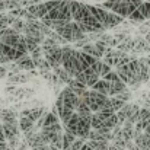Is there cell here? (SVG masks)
<instances>
[{"mask_svg":"<svg viewBox=\"0 0 150 150\" xmlns=\"http://www.w3.org/2000/svg\"><path fill=\"white\" fill-rule=\"evenodd\" d=\"M140 106L137 105V103H130V108H128V111H127V121H130V122H133L134 125H136V122L139 121V115H140Z\"/></svg>","mask_w":150,"mask_h":150,"instance_id":"9a60e30c","label":"cell"},{"mask_svg":"<svg viewBox=\"0 0 150 150\" xmlns=\"http://www.w3.org/2000/svg\"><path fill=\"white\" fill-rule=\"evenodd\" d=\"M91 89H93V91H96V92H100V93L109 96V83H108L105 79H99Z\"/></svg>","mask_w":150,"mask_h":150,"instance_id":"d6986e66","label":"cell"},{"mask_svg":"<svg viewBox=\"0 0 150 150\" xmlns=\"http://www.w3.org/2000/svg\"><path fill=\"white\" fill-rule=\"evenodd\" d=\"M28 146H29V144H28L26 142H25V143H21V144H19V147H18L16 150H28Z\"/></svg>","mask_w":150,"mask_h":150,"instance_id":"8d00e7d4","label":"cell"},{"mask_svg":"<svg viewBox=\"0 0 150 150\" xmlns=\"http://www.w3.org/2000/svg\"><path fill=\"white\" fill-rule=\"evenodd\" d=\"M76 139H77L76 134H73L70 131H64V134H63V150H69V147L74 143Z\"/></svg>","mask_w":150,"mask_h":150,"instance_id":"ffe728a7","label":"cell"},{"mask_svg":"<svg viewBox=\"0 0 150 150\" xmlns=\"http://www.w3.org/2000/svg\"><path fill=\"white\" fill-rule=\"evenodd\" d=\"M82 98H85L86 103H88L89 108L92 109V112H99L100 109L105 106V103L108 102V99H109L108 95H103V93L96 92V91H93V89L86 91V93H85Z\"/></svg>","mask_w":150,"mask_h":150,"instance_id":"7a4b0ae2","label":"cell"},{"mask_svg":"<svg viewBox=\"0 0 150 150\" xmlns=\"http://www.w3.org/2000/svg\"><path fill=\"white\" fill-rule=\"evenodd\" d=\"M57 100H60V102L66 103L67 106H70L71 109H74V111H76V106H77V102H79V96L71 91V88L66 86V88L61 91V93H58Z\"/></svg>","mask_w":150,"mask_h":150,"instance_id":"3957f363","label":"cell"},{"mask_svg":"<svg viewBox=\"0 0 150 150\" xmlns=\"http://www.w3.org/2000/svg\"><path fill=\"white\" fill-rule=\"evenodd\" d=\"M117 98H120V99L125 100V102H128V100L131 99V92H130V91L121 92V93H118V95H117Z\"/></svg>","mask_w":150,"mask_h":150,"instance_id":"d6a6232c","label":"cell"},{"mask_svg":"<svg viewBox=\"0 0 150 150\" xmlns=\"http://www.w3.org/2000/svg\"><path fill=\"white\" fill-rule=\"evenodd\" d=\"M100 66H102V61H100V60H98L95 64H92V66H91V69H92V70L99 76V77H100Z\"/></svg>","mask_w":150,"mask_h":150,"instance_id":"836d02e7","label":"cell"},{"mask_svg":"<svg viewBox=\"0 0 150 150\" xmlns=\"http://www.w3.org/2000/svg\"><path fill=\"white\" fill-rule=\"evenodd\" d=\"M55 106H57L58 117H60V120H61V122H63V124H66V122L73 117V114L76 112L74 109H71L70 106H67L66 103H63V102H60V100H57V102H55Z\"/></svg>","mask_w":150,"mask_h":150,"instance_id":"ba28073f","label":"cell"},{"mask_svg":"<svg viewBox=\"0 0 150 150\" xmlns=\"http://www.w3.org/2000/svg\"><path fill=\"white\" fill-rule=\"evenodd\" d=\"M1 142H6V136H4V131H3V128L0 127V143Z\"/></svg>","mask_w":150,"mask_h":150,"instance_id":"f35d334b","label":"cell"},{"mask_svg":"<svg viewBox=\"0 0 150 150\" xmlns=\"http://www.w3.org/2000/svg\"><path fill=\"white\" fill-rule=\"evenodd\" d=\"M134 142H136V144L140 147V150H147L150 147V134L146 133V131H143V133H140V134L134 139Z\"/></svg>","mask_w":150,"mask_h":150,"instance_id":"4fadbf2b","label":"cell"},{"mask_svg":"<svg viewBox=\"0 0 150 150\" xmlns=\"http://www.w3.org/2000/svg\"><path fill=\"white\" fill-rule=\"evenodd\" d=\"M26 38V48H28V52L31 54L32 51H35L38 47H41V44L38 41H35L34 38H29V37H25Z\"/></svg>","mask_w":150,"mask_h":150,"instance_id":"d4e9b609","label":"cell"},{"mask_svg":"<svg viewBox=\"0 0 150 150\" xmlns=\"http://www.w3.org/2000/svg\"><path fill=\"white\" fill-rule=\"evenodd\" d=\"M6 9H7L6 1H4V0H0V12H3V10H6Z\"/></svg>","mask_w":150,"mask_h":150,"instance_id":"74e56055","label":"cell"},{"mask_svg":"<svg viewBox=\"0 0 150 150\" xmlns=\"http://www.w3.org/2000/svg\"><path fill=\"white\" fill-rule=\"evenodd\" d=\"M1 128H3V131H4L6 140H10V139H13V137H19V134H21L19 122H18V124H6V122H3V124H1Z\"/></svg>","mask_w":150,"mask_h":150,"instance_id":"9c48e42d","label":"cell"},{"mask_svg":"<svg viewBox=\"0 0 150 150\" xmlns=\"http://www.w3.org/2000/svg\"><path fill=\"white\" fill-rule=\"evenodd\" d=\"M117 125H118V117H117V114L111 115L109 118H106V120L103 121V127H106V128H109V130H114Z\"/></svg>","mask_w":150,"mask_h":150,"instance_id":"603a6c76","label":"cell"},{"mask_svg":"<svg viewBox=\"0 0 150 150\" xmlns=\"http://www.w3.org/2000/svg\"><path fill=\"white\" fill-rule=\"evenodd\" d=\"M128 19H130V22H131V23H143L144 21H147V19L144 18V15H143L139 9H136V10L130 15V18H128Z\"/></svg>","mask_w":150,"mask_h":150,"instance_id":"44dd1931","label":"cell"},{"mask_svg":"<svg viewBox=\"0 0 150 150\" xmlns=\"http://www.w3.org/2000/svg\"><path fill=\"white\" fill-rule=\"evenodd\" d=\"M55 32L60 37H63L64 40H67V42H77V41L85 40L88 37V34H85L80 29V26L77 25V22H74V21H71V22L66 23L64 26L58 28Z\"/></svg>","mask_w":150,"mask_h":150,"instance_id":"6da1fadb","label":"cell"},{"mask_svg":"<svg viewBox=\"0 0 150 150\" xmlns=\"http://www.w3.org/2000/svg\"><path fill=\"white\" fill-rule=\"evenodd\" d=\"M86 140L88 139H83V137H77L76 140H74V143L69 147V150H80L83 147V144L86 143Z\"/></svg>","mask_w":150,"mask_h":150,"instance_id":"83f0119b","label":"cell"},{"mask_svg":"<svg viewBox=\"0 0 150 150\" xmlns=\"http://www.w3.org/2000/svg\"><path fill=\"white\" fill-rule=\"evenodd\" d=\"M13 29H16L19 34H22L23 32V29H25V26H26V21H23L22 18H16L15 19V22L10 25Z\"/></svg>","mask_w":150,"mask_h":150,"instance_id":"cb8c5ba5","label":"cell"},{"mask_svg":"<svg viewBox=\"0 0 150 150\" xmlns=\"http://www.w3.org/2000/svg\"><path fill=\"white\" fill-rule=\"evenodd\" d=\"M127 86H128V85H127V83H124L122 80L109 83V96H117L118 93L128 91V88H127Z\"/></svg>","mask_w":150,"mask_h":150,"instance_id":"7c38bea8","label":"cell"},{"mask_svg":"<svg viewBox=\"0 0 150 150\" xmlns=\"http://www.w3.org/2000/svg\"><path fill=\"white\" fill-rule=\"evenodd\" d=\"M0 121L6 124H18V114L12 109H0Z\"/></svg>","mask_w":150,"mask_h":150,"instance_id":"8fae6325","label":"cell"},{"mask_svg":"<svg viewBox=\"0 0 150 150\" xmlns=\"http://www.w3.org/2000/svg\"><path fill=\"white\" fill-rule=\"evenodd\" d=\"M80 50L83 51V52H86V54H91V55H93V57H96V58H102L103 57V54L100 52L98 48H96V45H95V42H88V44H85Z\"/></svg>","mask_w":150,"mask_h":150,"instance_id":"e0dca14e","label":"cell"},{"mask_svg":"<svg viewBox=\"0 0 150 150\" xmlns=\"http://www.w3.org/2000/svg\"><path fill=\"white\" fill-rule=\"evenodd\" d=\"M47 109L45 106H38V108H28V109H23L19 117H25V118H29L31 121H34L37 124V121L42 117V114H45Z\"/></svg>","mask_w":150,"mask_h":150,"instance_id":"52a82bcc","label":"cell"},{"mask_svg":"<svg viewBox=\"0 0 150 150\" xmlns=\"http://www.w3.org/2000/svg\"><path fill=\"white\" fill-rule=\"evenodd\" d=\"M137 9V6L134 4L133 0H121L120 3H117V6L112 9V12L118 13L120 16H122L124 19L125 18H130V15Z\"/></svg>","mask_w":150,"mask_h":150,"instance_id":"277c9868","label":"cell"},{"mask_svg":"<svg viewBox=\"0 0 150 150\" xmlns=\"http://www.w3.org/2000/svg\"><path fill=\"white\" fill-rule=\"evenodd\" d=\"M0 150H12V149H10V146H9L7 142H1L0 143Z\"/></svg>","mask_w":150,"mask_h":150,"instance_id":"d590c367","label":"cell"},{"mask_svg":"<svg viewBox=\"0 0 150 150\" xmlns=\"http://www.w3.org/2000/svg\"><path fill=\"white\" fill-rule=\"evenodd\" d=\"M7 82L9 83H26V82H29L31 80V74L29 73H26V74H21V73H9L7 74Z\"/></svg>","mask_w":150,"mask_h":150,"instance_id":"5bb4252c","label":"cell"},{"mask_svg":"<svg viewBox=\"0 0 150 150\" xmlns=\"http://www.w3.org/2000/svg\"><path fill=\"white\" fill-rule=\"evenodd\" d=\"M76 79H79L80 82H83L88 88H92L98 80H99V76L91 69V67H88L86 70H83V71H80L77 76H76Z\"/></svg>","mask_w":150,"mask_h":150,"instance_id":"5b68a950","label":"cell"},{"mask_svg":"<svg viewBox=\"0 0 150 150\" xmlns=\"http://www.w3.org/2000/svg\"><path fill=\"white\" fill-rule=\"evenodd\" d=\"M80 51H82V50H80ZM82 57L85 58V61H86L89 66L95 64V63L99 60V58H96V57H93V55H91V54H86V52H83V51H82Z\"/></svg>","mask_w":150,"mask_h":150,"instance_id":"f546056e","label":"cell"},{"mask_svg":"<svg viewBox=\"0 0 150 150\" xmlns=\"http://www.w3.org/2000/svg\"><path fill=\"white\" fill-rule=\"evenodd\" d=\"M91 125H92V128H93V130H99V128L103 127V120L100 118L96 112H95V114H93V117H92V124H91Z\"/></svg>","mask_w":150,"mask_h":150,"instance_id":"484cf974","label":"cell"},{"mask_svg":"<svg viewBox=\"0 0 150 150\" xmlns=\"http://www.w3.org/2000/svg\"><path fill=\"white\" fill-rule=\"evenodd\" d=\"M111 69H112V67H111L109 64H106L105 61H102V66H100V77H105L109 71H112Z\"/></svg>","mask_w":150,"mask_h":150,"instance_id":"4dcf8cb0","label":"cell"},{"mask_svg":"<svg viewBox=\"0 0 150 150\" xmlns=\"http://www.w3.org/2000/svg\"><path fill=\"white\" fill-rule=\"evenodd\" d=\"M88 144L92 146L95 150H108L109 142H99V140H88Z\"/></svg>","mask_w":150,"mask_h":150,"instance_id":"7402d4cb","label":"cell"},{"mask_svg":"<svg viewBox=\"0 0 150 150\" xmlns=\"http://www.w3.org/2000/svg\"><path fill=\"white\" fill-rule=\"evenodd\" d=\"M7 143H9V146H10V149L12 150H16L19 147V137H13V139H10V140H7Z\"/></svg>","mask_w":150,"mask_h":150,"instance_id":"1f68e13d","label":"cell"},{"mask_svg":"<svg viewBox=\"0 0 150 150\" xmlns=\"http://www.w3.org/2000/svg\"><path fill=\"white\" fill-rule=\"evenodd\" d=\"M80 150H95V149H93L92 146H89V144H88V142H86V143L83 144V147H82Z\"/></svg>","mask_w":150,"mask_h":150,"instance_id":"ab89813d","label":"cell"},{"mask_svg":"<svg viewBox=\"0 0 150 150\" xmlns=\"http://www.w3.org/2000/svg\"><path fill=\"white\" fill-rule=\"evenodd\" d=\"M102 79H105L108 83H112V82H120L121 80V77H120V74L117 73V71H109L105 77H102Z\"/></svg>","mask_w":150,"mask_h":150,"instance_id":"f1b7e54d","label":"cell"},{"mask_svg":"<svg viewBox=\"0 0 150 150\" xmlns=\"http://www.w3.org/2000/svg\"><path fill=\"white\" fill-rule=\"evenodd\" d=\"M15 63L21 67V70L31 71V70H34V69H35V61H34V58H32L29 54H25L23 57H21V58H19V60H16Z\"/></svg>","mask_w":150,"mask_h":150,"instance_id":"30bf717a","label":"cell"},{"mask_svg":"<svg viewBox=\"0 0 150 150\" xmlns=\"http://www.w3.org/2000/svg\"><path fill=\"white\" fill-rule=\"evenodd\" d=\"M111 103H112V106H114V109H115V112H118L127 102L122 99H120V98H117V96H111Z\"/></svg>","mask_w":150,"mask_h":150,"instance_id":"4316f807","label":"cell"},{"mask_svg":"<svg viewBox=\"0 0 150 150\" xmlns=\"http://www.w3.org/2000/svg\"><path fill=\"white\" fill-rule=\"evenodd\" d=\"M7 66L6 64H0V79H3V77H6L7 76Z\"/></svg>","mask_w":150,"mask_h":150,"instance_id":"e575fe53","label":"cell"},{"mask_svg":"<svg viewBox=\"0 0 150 150\" xmlns=\"http://www.w3.org/2000/svg\"><path fill=\"white\" fill-rule=\"evenodd\" d=\"M19 127H21V131L22 133H26V131H31V130H35L37 125L34 121H31L29 118H25V117H19Z\"/></svg>","mask_w":150,"mask_h":150,"instance_id":"ac0fdd59","label":"cell"},{"mask_svg":"<svg viewBox=\"0 0 150 150\" xmlns=\"http://www.w3.org/2000/svg\"><path fill=\"white\" fill-rule=\"evenodd\" d=\"M44 57L48 60V63L51 64L52 69L63 66V50H61V47H58L55 50H51L48 52H44Z\"/></svg>","mask_w":150,"mask_h":150,"instance_id":"8992f818","label":"cell"},{"mask_svg":"<svg viewBox=\"0 0 150 150\" xmlns=\"http://www.w3.org/2000/svg\"><path fill=\"white\" fill-rule=\"evenodd\" d=\"M52 70H54V73L60 77L61 83H64V85H69V82L73 79V76H71V74H70L63 66H60V67H54Z\"/></svg>","mask_w":150,"mask_h":150,"instance_id":"2e32d148","label":"cell"}]
</instances>
